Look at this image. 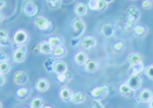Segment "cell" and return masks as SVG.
Masks as SVG:
<instances>
[{
  "instance_id": "1",
  "label": "cell",
  "mask_w": 153,
  "mask_h": 108,
  "mask_svg": "<svg viewBox=\"0 0 153 108\" xmlns=\"http://www.w3.org/2000/svg\"><path fill=\"white\" fill-rule=\"evenodd\" d=\"M73 38H80L85 31V25L81 18H76L71 22Z\"/></svg>"
},
{
  "instance_id": "2",
  "label": "cell",
  "mask_w": 153,
  "mask_h": 108,
  "mask_svg": "<svg viewBox=\"0 0 153 108\" xmlns=\"http://www.w3.org/2000/svg\"><path fill=\"white\" fill-rule=\"evenodd\" d=\"M34 24L39 30L43 31H48L52 27V23L50 18H46L45 16H37L35 18Z\"/></svg>"
},
{
  "instance_id": "3",
  "label": "cell",
  "mask_w": 153,
  "mask_h": 108,
  "mask_svg": "<svg viewBox=\"0 0 153 108\" xmlns=\"http://www.w3.org/2000/svg\"><path fill=\"white\" fill-rule=\"evenodd\" d=\"M22 10L26 16L31 17V16L36 15V14L38 13V7L34 2L29 1L24 4Z\"/></svg>"
},
{
  "instance_id": "4",
  "label": "cell",
  "mask_w": 153,
  "mask_h": 108,
  "mask_svg": "<svg viewBox=\"0 0 153 108\" xmlns=\"http://www.w3.org/2000/svg\"><path fill=\"white\" fill-rule=\"evenodd\" d=\"M108 4L103 0H89L88 7L92 11L102 12L107 8Z\"/></svg>"
},
{
  "instance_id": "5",
  "label": "cell",
  "mask_w": 153,
  "mask_h": 108,
  "mask_svg": "<svg viewBox=\"0 0 153 108\" xmlns=\"http://www.w3.org/2000/svg\"><path fill=\"white\" fill-rule=\"evenodd\" d=\"M109 90V87L107 85H102V86L96 87L95 88H93L91 90V95L92 96L93 98H94L95 100H98L103 98L104 96L107 95V93Z\"/></svg>"
},
{
  "instance_id": "6",
  "label": "cell",
  "mask_w": 153,
  "mask_h": 108,
  "mask_svg": "<svg viewBox=\"0 0 153 108\" xmlns=\"http://www.w3.org/2000/svg\"><path fill=\"white\" fill-rule=\"evenodd\" d=\"M27 53V48L24 46H19L13 53V61L20 63L24 61Z\"/></svg>"
},
{
  "instance_id": "7",
  "label": "cell",
  "mask_w": 153,
  "mask_h": 108,
  "mask_svg": "<svg viewBox=\"0 0 153 108\" xmlns=\"http://www.w3.org/2000/svg\"><path fill=\"white\" fill-rule=\"evenodd\" d=\"M126 83L132 90L135 91L141 87V78L137 75H130V77L128 78Z\"/></svg>"
},
{
  "instance_id": "8",
  "label": "cell",
  "mask_w": 153,
  "mask_h": 108,
  "mask_svg": "<svg viewBox=\"0 0 153 108\" xmlns=\"http://www.w3.org/2000/svg\"><path fill=\"white\" fill-rule=\"evenodd\" d=\"M28 41V34L25 31L18 30L14 34V42L19 46H24Z\"/></svg>"
},
{
  "instance_id": "9",
  "label": "cell",
  "mask_w": 153,
  "mask_h": 108,
  "mask_svg": "<svg viewBox=\"0 0 153 108\" xmlns=\"http://www.w3.org/2000/svg\"><path fill=\"white\" fill-rule=\"evenodd\" d=\"M13 81L17 85H24L27 83L28 76L25 72L18 70L13 75Z\"/></svg>"
},
{
  "instance_id": "10",
  "label": "cell",
  "mask_w": 153,
  "mask_h": 108,
  "mask_svg": "<svg viewBox=\"0 0 153 108\" xmlns=\"http://www.w3.org/2000/svg\"><path fill=\"white\" fill-rule=\"evenodd\" d=\"M127 14H128V17L127 18L133 20V21H137L140 17V12L138 9L137 7L130 6L127 9Z\"/></svg>"
},
{
  "instance_id": "11",
  "label": "cell",
  "mask_w": 153,
  "mask_h": 108,
  "mask_svg": "<svg viewBox=\"0 0 153 108\" xmlns=\"http://www.w3.org/2000/svg\"><path fill=\"white\" fill-rule=\"evenodd\" d=\"M96 39L93 36H88L82 39L81 46L82 47L86 50H89L91 48L95 47L96 45Z\"/></svg>"
},
{
  "instance_id": "12",
  "label": "cell",
  "mask_w": 153,
  "mask_h": 108,
  "mask_svg": "<svg viewBox=\"0 0 153 108\" xmlns=\"http://www.w3.org/2000/svg\"><path fill=\"white\" fill-rule=\"evenodd\" d=\"M54 72L59 75V74H63L67 72V66L63 61H59L55 62L53 66Z\"/></svg>"
},
{
  "instance_id": "13",
  "label": "cell",
  "mask_w": 153,
  "mask_h": 108,
  "mask_svg": "<svg viewBox=\"0 0 153 108\" xmlns=\"http://www.w3.org/2000/svg\"><path fill=\"white\" fill-rule=\"evenodd\" d=\"M88 8V7L85 4L82 2H78V4H76L75 7H74V13H75L77 16H83L86 14Z\"/></svg>"
},
{
  "instance_id": "14",
  "label": "cell",
  "mask_w": 153,
  "mask_h": 108,
  "mask_svg": "<svg viewBox=\"0 0 153 108\" xmlns=\"http://www.w3.org/2000/svg\"><path fill=\"white\" fill-rule=\"evenodd\" d=\"M119 91L123 96L127 98H131L134 95V90H132L130 87L127 85V83H123L119 87Z\"/></svg>"
},
{
  "instance_id": "15",
  "label": "cell",
  "mask_w": 153,
  "mask_h": 108,
  "mask_svg": "<svg viewBox=\"0 0 153 108\" xmlns=\"http://www.w3.org/2000/svg\"><path fill=\"white\" fill-rule=\"evenodd\" d=\"M59 95H60L61 99L63 101L65 102H70L71 101L73 93L71 91L69 90L67 87H63L59 92Z\"/></svg>"
},
{
  "instance_id": "16",
  "label": "cell",
  "mask_w": 153,
  "mask_h": 108,
  "mask_svg": "<svg viewBox=\"0 0 153 108\" xmlns=\"http://www.w3.org/2000/svg\"><path fill=\"white\" fill-rule=\"evenodd\" d=\"M53 48L51 47L48 41H42L39 43V50H40V53L43 54H50L52 53Z\"/></svg>"
},
{
  "instance_id": "17",
  "label": "cell",
  "mask_w": 153,
  "mask_h": 108,
  "mask_svg": "<svg viewBox=\"0 0 153 108\" xmlns=\"http://www.w3.org/2000/svg\"><path fill=\"white\" fill-rule=\"evenodd\" d=\"M36 89L39 92H46L48 90V87H49V84H48V82L46 81L44 78L39 80L36 83Z\"/></svg>"
},
{
  "instance_id": "18",
  "label": "cell",
  "mask_w": 153,
  "mask_h": 108,
  "mask_svg": "<svg viewBox=\"0 0 153 108\" xmlns=\"http://www.w3.org/2000/svg\"><path fill=\"white\" fill-rule=\"evenodd\" d=\"M98 68V63L95 60L91 59L88 60V61L85 64V69L88 72H96Z\"/></svg>"
},
{
  "instance_id": "19",
  "label": "cell",
  "mask_w": 153,
  "mask_h": 108,
  "mask_svg": "<svg viewBox=\"0 0 153 108\" xmlns=\"http://www.w3.org/2000/svg\"><path fill=\"white\" fill-rule=\"evenodd\" d=\"M128 60L131 66H133V65H137L141 63L142 57L140 54L137 53H132L128 55Z\"/></svg>"
},
{
  "instance_id": "20",
  "label": "cell",
  "mask_w": 153,
  "mask_h": 108,
  "mask_svg": "<svg viewBox=\"0 0 153 108\" xmlns=\"http://www.w3.org/2000/svg\"><path fill=\"white\" fill-rule=\"evenodd\" d=\"M140 100L143 102H149L152 99V92L150 90L145 89L143 90L140 94Z\"/></svg>"
},
{
  "instance_id": "21",
  "label": "cell",
  "mask_w": 153,
  "mask_h": 108,
  "mask_svg": "<svg viewBox=\"0 0 153 108\" xmlns=\"http://www.w3.org/2000/svg\"><path fill=\"white\" fill-rule=\"evenodd\" d=\"M101 31H102V33L104 35V36L107 37V38H109V37H111L112 36H113L115 30H114V28L113 27V26H112L111 24H107L102 26Z\"/></svg>"
},
{
  "instance_id": "22",
  "label": "cell",
  "mask_w": 153,
  "mask_h": 108,
  "mask_svg": "<svg viewBox=\"0 0 153 108\" xmlns=\"http://www.w3.org/2000/svg\"><path fill=\"white\" fill-rule=\"evenodd\" d=\"M48 42L53 48L62 46L63 44V38L60 36H51L48 39Z\"/></svg>"
},
{
  "instance_id": "23",
  "label": "cell",
  "mask_w": 153,
  "mask_h": 108,
  "mask_svg": "<svg viewBox=\"0 0 153 108\" xmlns=\"http://www.w3.org/2000/svg\"><path fill=\"white\" fill-rule=\"evenodd\" d=\"M75 61L78 65H85L88 61V56L86 53L83 51H79L75 55Z\"/></svg>"
},
{
  "instance_id": "24",
  "label": "cell",
  "mask_w": 153,
  "mask_h": 108,
  "mask_svg": "<svg viewBox=\"0 0 153 108\" xmlns=\"http://www.w3.org/2000/svg\"><path fill=\"white\" fill-rule=\"evenodd\" d=\"M85 96L83 92H76L73 93L71 102L75 104H81L84 102Z\"/></svg>"
},
{
  "instance_id": "25",
  "label": "cell",
  "mask_w": 153,
  "mask_h": 108,
  "mask_svg": "<svg viewBox=\"0 0 153 108\" xmlns=\"http://www.w3.org/2000/svg\"><path fill=\"white\" fill-rule=\"evenodd\" d=\"M44 106V102L42 98L36 97L33 98L30 102L31 108H43Z\"/></svg>"
},
{
  "instance_id": "26",
  "label": "cell",
  "mask_w": 153,
  "mask_h": 108,
  "mask_svg": "<svg viewBox=\"0 0 153 108\" xmlns=\"http://www.w3.org/2000/svg\"><path fill=\"white\" fill-rule=\"evenodd\" d=\"M66 50L63 46H58V47L53 48L52 54L56 58H62L66 55Z\"/></svg>"
},
{
  "instance_id": "27",
  "label": "cell",
  "mask_w": 153,
  "mask_h": 108,
  "mask_svg": "<svg viewBox=\"0 0 153 108\" xmlns=\"http://www.w3.org/2000/svg\"><path fill=\"white\" fill-rule=\"evenodd\" d=\"M143 70H144V66L142 63L137 65H133V66H131L130 68V75H138Z\"/></svg>"
},
{
  "instance_id": "28",
  "label": "cell",
  "mask_w": 153,
  "mask_h": 108,
  "mask_svg": "<svg viewBox=\"0 0 153 108\" xmlns=\"http://www.w3.org/2000/svg\"><path fill=\"white\" fill-rule=\"evenodd\" d=\"M11 66L9 62L7 61H1L0 63V72L1 74H6L9 72Z\"/></svg>"
},
{
  "instance_id": "29",
  "label": "cell",
  "mask_w": 153,
  "mask_h": 108,
  "mask_svg": "<svg viewBox=\"0 0 153 108\" xmlns=\"http://www.w3.org/2000/svg\"><path fill=\"white\" fill-rule=\"evenodd\" d=\"M16 95L17 98H19V99H24L29 95V90L26 88V87H22V88L18 89L16 90Z\"/></svg>"
},
{
  "instance_id": "30",
  "label": "cell",
  "mask_w": 153,
  "mask_h": 108,
  "mask_svg": "<svg viewBox=\"0 0 153 108\" xmlns=\"http://www.w3.org/2000/svg\"><path fill=\"white\" fill-rule=\"evenodd\" d=\"M46 1L51 9H59L61 5V0H46Z\"/></svg>"
},
{
  "instance_id": "31",
  "label": "cell",
  "mask_w": 153,
  "mask_h": 108,
  "mask_svg": "<svg viewBox=\"0 0 153 108\" xmlns=\"http://www.w3.org/2000/svg\"><path fill=\"white\" fill-rule=\"evenodd\" d=\"M54 60L53 58H48L44 63V68L47 70L48 72L53 71V66H54Z\"/></svg>"
},
{
  "instance_id": "32",
  "label": "cell",
  "mask_w": 153,
  "mask_h": 108,
  "mask_svg": "<svg viewBox=\"0 0 153 108\" xmlns=\"http://www.w3.org/2000/svg\"><path fill=\"white\" fill-rule=\"evenodd\" d=\"M133 30H134V31H135V34L137 35V36H143V35L145 33V27H143V26H140V25L135 26V27L133 28Z\"/></svg>"
},
{
  "instance_id": "33",
  "label": "cell",
  "mask_w": 153,
  "mask_h": 108,
  "mask_svg": "<svg viewBox=\"0 0 153 108\" xmlns=\"http://www.w3.org/2000/svg\"><path fill=\"white\" fill-rule=\"evenodd\" d=\"M145 73L149 79L153 81V65L147 67L146 69L145 70Z\"/></svg>"
},
{
  "instance_id": "34",
  "label": "cell",
  "mask_w": 153,
  "mask_h": 108,
  "mask_svg": "<svg viewBox=\"0 0 153 108\" xmlns=\"http://www.w3.org/2000/svg\"><path fill=\"white\" fill-rule=\"evenodd\" d=\"M0 43H1V46H3V47H9L12 44L8 37H7V38H1Z\"/></svg>"
},
{
  "instance_id": "35",
  "label": "cell",
  "mask_w": 153,
  "mask_h": 108,
  "mask_svg": "<svg viewBox=\"0 0 153 108\" xmlns=\"http://www.w3.org/2000/svg\"><path fill=\"white\" fill-rule=\"evenodd\" d=\"M124 46H125L124 43L122 42V41H119V42L115 43V44H114V46H113V48H114L115 51H120L123 49V48H124Z\"/></svg>"
},
{
  "instance_id": "36",
  "label": "cell",
  "mask_w": 153,
  "mask_h": 108,
  "mask_svg": "<svg viewBox=\"0 0 153 108\" xmlns=\"http://www.w3.org/2000/svg\"><path fill=\"white\" fill-rule=\"evenodd\" d=\"M91 105L93 108H105L98 100H93L91 102Z\"/></svg>"
},
{
  "instance_id": "37",
  "label": "cell",
  "mask_w": 153,
  "mask_h": 108,
  "mask_svg": "<svg viewBox=\"0 0 153 108\" xmlns=\"http://www.w3.org/2000/svg\"><path fill=\"white\" fill-rule=\"evenodd\" d=\"M57 81L59 82L60 83H63L65 81H67V77L66 75V74H59V75H57Z\"/></svg>"
},
{
  "instance_id": "38",
  "label": "cell",
  "mask_w": 153,
  "mask_h": 108,
  "mask_svg": "<svg viewBox=\"0 0 153 108\" xmlns=\"http://www.w3.org/2000/svg\"><path fill=\"white\" fill-rule=\"evenodd\" d=\"M151 6H152V4H151V1L150 0H144L142 3V7L143 9H150Z\"/></svg>"
},
{
  "instance_id": "39",
  "label": "cell",
  "mask_w": 153,
  "mask_h": 108,
  "mask_svg": "<svg viewBox=\"0 0 153 108\" xmlns=\"http://www.w3.org/2000/svg\"><path fill=\"white\" fill-rule=\"evenodd\" d=\"M0 36H1V38H7V37H8V33L4 29H1V31H0Z\"/></svg>"
},
{
  "instance_id": "40",
  "label": "cell",
  "mask_w": 153,
  "mask_h": 108,
  "mask_svg": "<svg viewBox=\"0 0 153 108\" xmlns=\"http://www.w3.org/2000/svg\"><path fill=\"white\" fill-rule=\"evenodd\" d=\"M7 54L4 53V52H1V54H0V59H1V61H7Z\"/></svg>"
},
{
  "instance_id": "41",
  "label": "cell",
  "mask_w": 153,
  "mask_h": 108,
  "mask_svg": "<svg viewBox=\"0 0 153 108\" xmlns=\"http://www.w3.org/2000/svg\"><path fill=\"white\" fill-rule=\"evenodd\" d=\"M78 42H79V38H73L71 41V45L73 46H76L78 44Z\"/></svg>"
},
{
  "instance_id": "42",
  "label": "cell",
  "mask_w": 153,
  "mask_h": 108,
  "mask_svg": "<svg viewBox=\"0 0 153 108\" xmlns=\"http://www.w3.org/2000/svg\"><path fill=\"white\" fill-rule=\"evenodd\" d=\"M0 79H1V86H2L5 83V78L3 74H0Z\"/></svg>"
},
{
  "instance_id": "43",
  "label": "cell",
  "mask_w": 153,
  "mask_h": 108,
  "mask_svg": "<svg viewBox=\"0 0 153 108\" xmlns=\"http://www.w3.org/2000/svg\"><path fill=\"white\" fill-rule=\"evenodd\" d=\"M0 1H1L0 8L2 9V8H4V5H5V1H4V0H0Z\"/></svg>"
},
{
  "instance_id": "44",
  "label": "cell",
  "mask_w": 153,
  "mask_h": 108,
  "mask_svg": "<svg viewBox=\"0 0 153 108\" xmlns=\"http://www.w3.org/2000/svg\"><path fill=\"white\" fill-rule=\"evenodd\" d=\"M149 108H153V98L149 102Z\"/></svg>"
},
{
  "instance_id": "45",
  "label": "cell",
  "mask_w": 153,
  "mask_h": 108,
  "mask_svg": "<svg viewBox=\"0 0 153 108\" xmlns=\"http://www.w3.org/2000/svg\"><path fill=\"white\" fill-rule=\"evenodd\" d=\"M103 1H105V2H106V3H107V4H110V3L113 2V1H114V0H103Z\"/></svg>"
},
{
  "instance_id": "46",
  "label": "cell",
  "mask_w": 153,
  "mask_h": 108,
  "mask_svg": "<svg viewBox=\"0 0 153 108\" xmlns=\"http://www.w3.org/2000/svg\"><path fill=\"white\" fill-rule=\"evenodd\" d=\"M4 13L2 12H1V21L4 20Z\"/></svg>"
},
{
  "instance_id": "47",
  "label": "cell",
  "mask_w": 153,
  "mask_h": 108,
  "mask_svg": "<svg viewBox=\"0 0 153 108\" xmlns=\"http://www.w3.org/2000/svg\"><path fill=\"white\" fill-rule=\"evenodd\" d=\"M43 108H53V107H51V106H50V105H46V106H44V107Z\"/></svg>"
},
{
  "instance_id": "48",
  "label": "cell",
  "mask_w": 153,
  "mask_h": 108,
  "mask_svg": "<svg viewBox=\"0 0 153 108\" xmlns=\"http://www.w3.org/2000/svg\"><path fill=\"white\" fill-rule=\"evenodd\" d=\"M22 108H29V107H22ZM31 108V107H30Z\"/></svg>"
},
{
  "instance_id": "49",
  "label": "cell",
  "mask_w": 153,
  "mask_h": 108,
  "mask_svg": "<svg viewBox=\"0 0 153 108\" xmlns=\"http://www.w3.org/2000/svg\"><path fill=\"white\" fill-rule=\"evenodd\" d=\"M132 1H134V0H132Z\"/></svg>"
}]
</instances>
